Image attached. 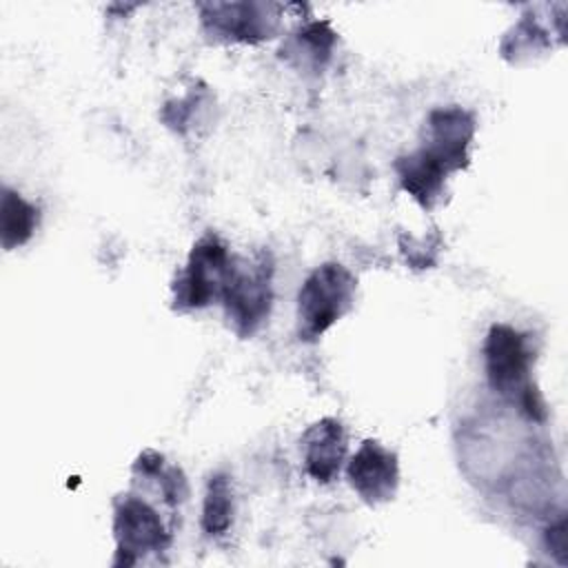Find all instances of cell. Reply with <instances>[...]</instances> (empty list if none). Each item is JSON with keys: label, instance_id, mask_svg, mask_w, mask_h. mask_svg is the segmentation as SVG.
I'll use <instances>...</instances> for the list:
<instances>
[{"label": "cell", "instance_id": "obj_5", "mask_svg": "<svg viewBox=\"0 0 568 568\" xmlns=\"http://www.w3.org/2000/svg\"><path fill=\"white\" fill-rule=\"evenodd\" d=\"M115 566H133L146 555H160L171 546L160 513L138 495H122L113 508Z\"/></svg>", "mask_w": 568, "mask_h": 568}, {"label": "cell", "instance_id": "obj_9", "mask_svg": "<svg viewBox=\"0 0 568 568\" xmlns=\"http://www.w3.org/2000/svg\"><path fill=\"white\" fill-rule=\"evenodd\" d=\"M300 448L306 473L320 484H331L344 464L348 437L339 419L322 417L304 430Z\"/></svg>", "mask_w": 568, "mask_h": 568}, {"label": "cell", "instance_id": "obj_11", "mask_svg": "<svg viewBox=\"0 0 568 568\" xmlns=\"http://www.w3.org/2000/svg\"><path fill=\"white\" fill-rule=\"evenodd\" d=\"M38 226V209L20 193L4 186L0 202V235L7 251L27 244Z\"/></svg>", "mask_w": 568, "mask_h": 568}, {"label": "cell", "instance_id": "obj_12", "mask_svg": "<svg viewBox=\"0 0 568 568\" xmlns=\"http://www.w3.org/2000/svg\"><path fill=\"white\" fill-rule=\"evenodd\" d=\"M233 524V488L224 473L211 475L202 504V530L209 537L224 535Z\"/></svg>", "mask_w": 568, "mask_h": 568}, {"label": "cell", "instance_id": "obj_1", "mask_svg": "<svg viewBox=\"0 0 568 568\" xmlns=\"http://www.w3.org/2000/svg\"><path fill=\"white\" fill-rule=\"evenodd\" d=\"M530 339L526 333L508 324H493L484 342V366L490 388L506 402L517 406L528 419L544 422L546 406L532 384Z\"/></svg>", "mask_w": 568, "mask_h": 568}, {"label": "cell", "instance_id": "obj_13", "mask_svg": "<svg viewBox=\"0 0 568 568\" xmlns=\"http://www.w3.org/2000/svg\"><path fill=\"white\" fill-rule=\"evenodd\" d=\"M333 42H335V33L328 29L326 22L306 24L293 40L295 53L300 55L304 53V62H311L313 67H322L331 58Z\"/></svg>", "mask_w": 568, "mask_h": 568}, {"label": "cell", "instance_id": "obj_8", "mask_svg": "<svg viewBox=\"0 0 568 568\" xmlns=\"http://www.w3.org/2000/svg\"><path fill=\"white\" fill-rule=\"evenodd\" d=\"M428 135L424 149L435 155L448 173L459 171L468 164L470 142L475 135V120L462 106H442L430 111L426 122Z\"/></svg>", "mask_w": 568, "mask_h": 568}, {"label": "cell", "instance_id": "obj_6", "mask_svg": "<svg viewBox=\"0 0 568 568\" xmlns=\"http://www.w3.org/2000/svg\"><path fill=\"white\" fill-rule=\"evenodd\" d=\"M209 33L233 42H260L277 31V7L264 2H209L200 7Z\"/></svg>", "mask_w": 568, "mask_h": 568}, {"label": "cell", "instance_id": "obj_14", "mask_svg": "<svg viewBox=\"0 0 568 568\" xmlns=\"http://www.w3.org/2000/svg\"><path fill=\"white\" fill-rule=\"evenodd\" d=\"M546 546L552 555H557L559 564H566V521L559 519L546 530Z\"/></svg>", "mask_w": 568, "mask_h": 568}, {"label": "cell", "instance_id": "obj_4", "mask_svg": "<svg viewBox=\"0 0 568 568\" xmlns=\"http://www.w3.org/2000/svg\"><path fill=\"white\" fill-rule=\"evenodd\" d=\"M235 257H231L226 244L217 235L200 237L184 268L173 282V302L178 311L206 308L215 300H222L224 286L231 277Z\"/></svg>", "mask_w": 568, "mask_h": 568}, {"label": "cell", "instance_id": "obj_3", "mask_svg": "<svg viewBox=\"0 0 568 568\" xmlns=\"http://www.w3.org/2000/svg\"><path fill=\"white\" fill-rule=\"evenodd\" d=\"M222 304L231 328L240 337H251L262 328L273 304V260L268 253L233 262Z\"/></svg>", "mask_w": 568, "mask_h": 568}, {"label": "cell", "instance_id": "obj_7", "mask_svg": "<svg viewBox=\"0 0 568 568\" xmlns=\"http://www.w3.org/2000/svg\"><path fill=\"white\" fill-rule=\"evenodd\" d=\"M346 475L353 490L366 504L375 506L395 497L399 486V462L390 448L377 439H366L351 457Z\"/></svg>", "mask_w": 568, "mask_h": 568}, {"label": "cell", "instance_id": "obj_2", "mask_svg": "<svg viewBox=\"0 0 568 568\" xmlns=\"http://www.w3.org/2000/svg\"><path fill=\"white\" fill-rule=\"evenodd\" d=\"M357 280L337 264L317 266L300 286L297 293V335L304 342L322 337L337 320H342L355 302Z\"/></svg>", "mask_w": 568, "mask_h": 568}, {"label": "cell", "instance_id": "obj_10", "mask_svg": "<svg viewBox=\"0 0 568 568\" xmlns=\"http://www.w3.org/2000/svg\"><path fill=\"white\" fill-rule=\"evenodd\" d=\"M395 171L402 189L426 211H430L446 193V180L450 173L424 146L397 158Z\"/></svg>", "mask_w": 568, "mask_h": 568}]
</instances>
